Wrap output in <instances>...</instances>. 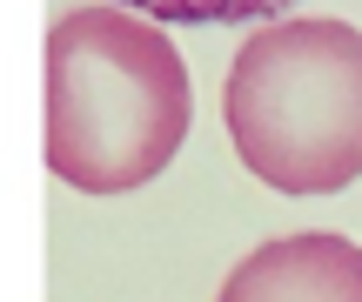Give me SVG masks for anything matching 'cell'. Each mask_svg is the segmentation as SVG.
<instances>
[{
  "label": "cell",
  "mask_w": 362,
  "mask_h": 302,
  "mask_svg": "<svg viewBox=\"0 0 362 302\" xmlns=\"http://www.w3.org/2000/svg\"><path fill=\"white\" fill-rule=\"evenodd\" d=\"M215 302H362V249L349 236H282L248 249Z\"/></svg>",
  "instance_id": "obj_3"
},
{
  "label": "cell",
  "mask_w": 362,
  "mask_h": 302,
  "mask_svg": "<svg viewBox=\"0 0 362 302\" xmlns=\"http://www.w3.org/2000/svg\"><path fill=\"white\" fill-rule=\"evenodd\" d=\"M194 121L188 61L148 13L101 0L47 34V168L81 195L148 188Z\"/></svg>",
  "instance_id": "obj_1"
},
{
  "label": "cell",
  "mask_w": 362,
  "mask_h": 302,
  "mask_svg": "<svg viewBox=\"0 0 362 302\" xmlns=\"http://www.w3.org/2000/svg\"><path fill=\"white\" fill-rule=\"evenodd\" d=\"M121 7L155 13V21L215 27V21H275V13H288V0H121Z\"/></svg>",
  "instance_id": "obj_4"
},
{
  "label": "cell",
  "mask_w": 362,
  "mask_h": 302,
  "mask_svg": "<svg viewBox=\"0 0 362 302\" xmlns=\"http://www.w3.org/2000/svg\"><path fill=\"white\" fill-rule=\"evenodd\" d=\"M235 161L282 195H336L362 182V27L269 21L221 81Z\"/></svg>",
  "instance_id": "obj_2"
}]
</instances>
